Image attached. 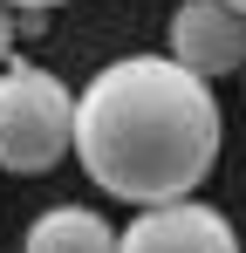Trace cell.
Masks as SVG:
<instances>
[{
    "instance_id": "6da1fadb",
    "label": "cell",
    "mask_w": 246,
    "mask_h": 253,
    "mask_svg": "<svg viewBox=\"0 0 246 253\" xmlns=\"http://www.w3.org/2000/svg\"><path fill=\"white\" fill-rule=\"evenodd\" d=\"M219 96L171 55H117L76 96V158L123 206L192 199L219 165Z\"/></svg>"
},
{
    "instance_id": "7a4b0ae2",
    "label": "cell",
    "mask_w": 246,
    "mask_h": 253,
    "mask_svg": "<svg viewBox=\"0 0 246 253\" xmlns=\"http://www.w3.org/2000/svg\"><path fill=\"white\" fill-rule=\"evenodd\" d=\"M76 151V89L41 62H7L0 69V171L41 178Z\"/></svg>"
},
{
    "instance_id": "3957f363",
    "label": "cell",
    "mask_w": 246,
    "mask_h": 253,
    "mask_svg": "<svg viewBox=\"0 0 246 253\" xmlns=\"http://www.w3.org/2000/svg\"><path fill=\"white\" fill-rule=\"evenodd\" d=\"M117 253H240V233L205 199H171V206L137 212L117 233Z\"/></svg>"
},
{
    "instance_id": "277c9868",
    "label": "cell",
    "mask_w": 246,
    "mask_h": 253,
    "mask_svg": "<svg viewBox=\"0 0 246 253\" xmlns=\"http://www.w3.org/2000/svg\"><path fill=\"white\" fill-rule=\"evenodd\" d=\"M164 55L205 83L233 76V69H246V14H233L226 0H178L171 28H164Z\"/></svg>"
},
{
    "instance_id": "5b68a950",
    "label": "cell",
    "mask_w": 246,
    "mask_h": 253,
    "mask_svg": "<svg viewBox=\"0 0 246 253\" xmlns=\"http://www.w3.org/2000/svg\"><path fill=\"white\" fill-rule=\"evenodd\" d=\"M21 253H117V226L89 206H48L28 226Z\"/></svg>"
},
{
    "instance_id": "8992f818",
    "label": "cell",
    "mask_w": 246,
    "mask_h": 253,
    "mask_svg": "<svg viewBox=\"0 0 246 253\" xmlns=\"http://www.w3.org/2000/svg\"><path fill=\"white\" fill-rule=\"evenodd\" d=\"M14 42H21V14H14V7H0V69L14 62Z\"/></svg>"
},
{
    "instance_id": "52a82bcc",
    "label": "cell",
    "mask_w": 246,
    "mask_h": 253,
    "mask_svg": "<svg viewBox=\"0 0 246 253\" xmlns=\"http://www.w3.org/2000/svg\"><path fill=\"white\" fill-rule=\"evenodd\" d=\"M0 7H14V14H55V7H69V0H0Z\"/></svg>"
},
{
    "instance_id": "ba28073f",
    "label": "cell",
    "mask_w": 246,
    "mask_h": 253,
    "mask_svg": "<svg viewBox=\"0 0 246 253\" xmlns=\"http://www.w3.org/2000/svg\"><path fill=\"white\" fill-rule=\"evenodd\" d=\"M226 7H233V14H246V0H226Z\"/></svg>"
}]
</instances>
